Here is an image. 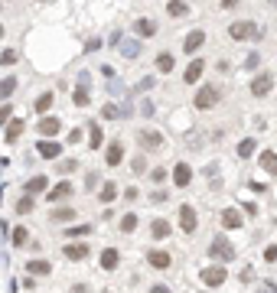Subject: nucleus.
Listing matches in <instances>:
<instances>
[{
	"label": "nucleus",
	"mask_w": 277,
	"mask_h": 293,
	"mask_svg": "<svg viewBox=\"0 0 277 293\" xmlns=\"http://www.w3.org/2000/svg\"><path fill=\"white\" fill-rule=\"evenodd\" d=\"M222 95H225V88H222L219 82H205L202 88H196V95H193V104H196L199 111H212V108H219Z\"/></svg>",
	"instance_id": "f257e3e1"
},
{
	"label": "nucleus",
	"mask_w": 277,
	"mask_h": 293,
	"mask_svg": "<svg viewBox=\"0 0 277 293\" xmlns=\"http://www.w3.org/2000/svg\"><path fill=\"white\" fill-rule=\"evenodd\" d=\"M264 33L258 30V23L254 20H235L228 26V39H235V42H245V39H261Z\"/></svg>",
	"instance_id": "f03ea898"
},
{
	"label": "nucleus",
	"mask_w": 277,
	"mask_h": 293,
	"mask_svg": "<svg viewBox=\"0 0 277 293\" xmlns=\"http://www.w3.org/2000/svg\"><path fill=\"white\" fill-rule=\"evenodd\" d=\"M235 244H231L228 241V238H212V244H209V257H212V261H216V264H231V261H235Z\"/></svg>",
	"instance_id": "7ed1b4c3"
},
{
	"label": "nucleus",
	"mask_w": 277,
	"mask_h": 293,
	"mask_svg": "<svg viewBox=\"0 0 277 293\" xmlns=\"http://www.w3.org/2000/svg\"><path fill=\"white\" fill-rule=\"evenodd\" d=\"M199 280H202V287L219 290L222 283L228 280V267H225V264H209V267H202V271H199Z\"/></svg>",
	"instance_id": "20e7f679"
},
{
	"label": "nucleus",
	"mask_w": 277,
	"mask_h": 293,
	"mask_svg": "<svg viewBox=\"0 0 277 293\" xmlns=\"http://www.w3.org/2000/svg\"><path fill=\"white\" fill-rule=\"evenodd\" d=\"M72 192H75V186L69 183V179H62V183H56V186L46 192V202H49V206H62L66 199H72Z\"/></svg>",
	"instance_id": "39448f33"
},
{
	"label": "nucleus",
	"mask_w": 277,
	"mask_h": 293,
	"mask_svg": "<svg viewBox=\"0 0 277 293\" xmlns=\"http://www.w3.org/2000/svg\"><path fill=\"white\" fill-rule=\"evenodd\" d=\"M124 163V140L114 137L108 147H104V166H111V170H118V166Z\"/></svg>",
	"instance_id": "423d86ee"
},
{
	"label": "nucleus",
	"mask_w": 277,
	"mask_h": 293,
	"mask_svg": "<svg viewBox=\"0 0 277 293\" xmlns=\"http://www.w3.org/2000/svg\"><path fill=\"white\" fill-rule=\"evenodd\" d=\"M137 144H140V150H160L163 147V134L160 130H154V127H144V130H137Z\"/></svg>",
	"instance_id": "0eeeda50"
},
{
	"label": "nucleus",
	"mask_w": 277,
	"mask_h": 293,
	"mask_svg": "<svg viewBox=\"0 0 277 293\" xmlns=\"http://www.w3.org/2000/svg\"><path fill=\"white\" fill-rule=\"evenodd\" d=\"M88 254H92V247H88L85 241H69V244H62V257H66V261H72V264L85 261Z\"/></svg>",
	"instance_id": "6e6552de"
},
{
	"label": "nucleus",
	"mask_w": 277,
	"mask_h": 293,
	"mask_svg": "<svg viewBox=\"0 0 277 293\" xmlns=\"http://www.w3.org/2000/svg\"><path fill=\"white\" fill-rule=\"evenodd\" d=\"M202 75H205V59H202V56L189 59V65L183 69V82H186V85H199Z\"/></svg>",
	"instance_id": "1a4fd4ad"
},
{
	"label": "nucleus",
	"mask_w": 277,
	"mask_h": 293,
	"mask_svg": "<svg viewBox=\"0 0 277 293\" xmlns=\"http://www.w3.org/2000/svg\"><path fill=\"white\" fill-rule=\"evenodd\" d=\"M88 88H92V82H88V75L82 72V75H78L75 92H72V104H75V108H88V104H92V95H88Z\"/></svg>",
	"instance_id": "9d476101"
},
{
	"label": "nucleus",
	"mask_w": 277,
	"mask_h": 293,
	"mask_svg": "<svg viewBox=\"0 0 277 293\" xmlns=\"http://www.w3.org/2000/svg\"><path fill=\"white\" fill-rule=\"evenodd\" d=\"M52 189V183H49V176H30V179L23 183V195H46Z\"/></svg>",
	"instance_id": "9b49d317"
},
{
	"label": "nucleus",
	"mask_w": 277,
	"mask_h": 293,
	"mask_svg": "<svg viewBox=\"0 0 277 293\" xmlns=\"http://www.w3.org/2000/svg\"><path fill=\"white\" fill-rule=\"evenodd\" d=\"M176 212H180V228H183V235H193L196 228H199V215H196V209L186 202V206H180Z\"/></svg>",
	"instance_id": "f8f14e48"
},
{
	"label": "nucleus",
	"mask_w": 277,
	"mask_h": 293,
	"mask_svg": "<svg viewBox=\"0 0 277 293\" xmlns=\"http://www.w3.org/2000/svg\"><path fill=\"white\" fill-rule=\"evenodd\" d=\"M147 264L154 271H169L173 267V254L163 251V247H154V251H147Z\"/></svg>",
	"instance_id": "ddd939ff"
},
{
	"label": "nucleus",
	"mask_w": 277,
	"mask_h": 293,
	"mask_svg": "<svg viewBox=\"0 0 277 293\" xmlns=\"http://www.w3.org/2000/svg\"><path fill=\"white\" fill-rule=\"evenodd\" d=\"M271 88H274V72H258V75L251 78V95H254V98L271 95Z\"/></svg>",
	"instance_id": "4468645a"
},
{
	"label": "nucleus",
	"mask_w": 277,
	"mask_h": 293,
	"mask_svg": "<svg viewBox=\"0 0 277 293\" xmlns=\"http://www.w3.org/2000/svg\"><path fill=\"white\" fill-rule=\"evenodd\" d=\"M59 130H62V121L56 118V114H49V118H39V124H36V134H42V140H56Z\"/></svg>",
	"instance_id": "2eb2a0df"
},
{
	"label": "nucleus",
	"mask_w": 277,
	"mask_h": 293,
	"mask_svg": "<svg viewBox=\"0 0 277 293\" xmlns=\"http://www.w3.org/2000/svg\"><path fill=\"white\" fill-rule=\"evenodd\" d=\"M202 46H205V30H189V33H186V39H183V52H186V56L196 59V52H199Z\"/></svg>",
	"instance_id": "dca6fc26"
},
{
	"label": "nucleus",
	"mask_w": 277,
	"mask_h": 293,
	"mask_svg": "<svg viewBox=\"0 0 277 293\" xmlns=\"http://www.w3.org/2000/svg\"><path fill=\"white\" fill-rule=\"evenodd\" d=\"M169 176H173V186H176V189H186V186L193 183V166L180 160V163H176L173 170H169Z\"/></svg>",
	"instance_id": "f3484780"
},
{
	"label": "nucleus",
	"mask_w": 277,
	"mask_h": 293,
	"mask_svg": "<svg viewBox=\"0 0 277 293\" xmlns=\"http://www.w3.org/2000/svg\"><path fill=\"white\" fill-rule=\"evenodd\" d=\"M219 221H222V228H225V232H238V228L245 225V218H241V212H238V209H222Z\"/></svg>",
	"instance_id": "a211bd4d"
},
{
	"label": "nucleus",
	"mask_w": 277,
	"mask_h": 293,
	"mask_svg": "<svg viewBox=\"0 0 277 293\" xmlns=\"http://www.w3.org/2000/svg\"><path fill=\"white\" fill-rule=\"evenodd\" d=\"M75 218H78V212L72 206H56L49 212V221H56V225H72Z\"/></svg>",
	"instance_id": "6ab92c4d"
},
{
	"label": "nucleus",
	"mask_w": 277,
	"mask_h": 293,
	"mask_svg": "<svg viewBox=\"0 0 277 293\" xmlns=\"http://www.w3.org/2000/svg\"><path fill=\"white\" fill-rule=\"evenodd\" d=\"M157 20H150V16H140V20H134V33H137L140 39H154L157 36Z\"/></svg>",
	"instance_id": "aec40b11"
},
{
	"label": "nucleus",
	"mask_w": 277,
	"mask_h": 293,
	"mask_svg": "<svg viewBox=\"0 0 277 293\" xmlns=\"http://www.w3.org/2000/svg\"><path fill=\"white\" fill-rule=\"evenodd\" d=\"M98 264H101V271H118V264H121V251L118 247H104L101 254H98Z\"/></svg>",
	"instance_id": "412c9836"
},
{
	"label": "nucleus",
	"mask_w": 277,
	"mask_h": 293,
	"mask_svg": "<svg viewBox=\"0 0 277 293\" xmlns=\"http://www.w3.org/2000/svg\"><path fill=\"white\" fill-rule=\"evenodd\" d=\"M23 130H26V124H23V118H13L10 124H7V134H4V144H7V147H13V144H20V137H23Z\"/></svg>",
	"instance_id": "4be33fe9"
},
{
	"label": "nucleus",
	"mask_w": 277,
	"mask_h": 293,
	"mask_svg": "<svg viewBox=\"0 0 277 293\" xmlns=\"http://www.w3.org/2000/svg\"><path fill=\"white\" fill-rule=\"evenodd\" d=\"M169 235H173V225H169L166 218H154V221H150V238H154V241H166Z\"/></svg>",
	"instance_id": "5701e85b"
},
{
	"label": "nucleus",
	"mask_w": 277,
	"mask_h": 293,
	"mask_svg": "<svg viewBox=\"0 0 277 293\" xmlns=\"http://www.w3.org/2000/svg\"><path fill=\"white\" fill-rule=\"evenodd\" d=\"M36 153H39L42 160H59V156H62V144H59V140H39V144H36Z\"/></svg>",
	"instance_id": "b1692460"
},
{
	"label": "nucleus",
	"mask_w": 277,
	"mask_h": 293,
	"mask_svg": "<svg viewBox=\"0 0 277 293\" xmlns=\"http://www.w3.org/2000/svg\"><path fill=\"white\" fill-rule=\"evenodd\" d=\"M154 65H157V72H160V75H169V72L176 69V56H173L169 49H163V52H157Z\"/></svg>",
	"instance_id": "393cba45"
},
{
	"label": "nucleus",
	"mask_w": 277,
	"mask_h": 293,
	"mask_svg": "<svg viewBox=\"0 0 277 293\" xmlns=\"http://www.w3.org/2000/svg\"><path fill=\"white\" fill-rule=\"evenodd\" d=\"M26 274H30V277H49L52 264L42 261V257H33V261H26Z\"/></svg>",
	"instance_id": "a878e982"
},
{
	"label": "nucleus",
	"mask_w": 277,
	"mask_h": 293,
	"mask_svg": "<svg viewBox=\"0 0 277 293\" xmlns=\"http://www.w3.org/2000/svg\"><path fill=\"white\" fill-rule=\"evenodd\" d=\"M258 166H261L267 176H277V153H274V150H261V156H258Z\"/></svg>",
	"instance_id": "bb28decb"
},
{
	"label": "nucleus",
	"mask_w": 277,
	"mask_h": 293,
	"mask_svg": "<svg viewBox=\"0 0 277 293\" xmlns=\"http://www.w3.org/2000/svg\"><path fill=\"white\" fill-rule=\"evenodd\" d=\"M16 88H20V78H16V75H4V78H0V104H7V98H10Z\"/></svg>",
	"instance_id": "cd10ccee"
},
{
	"label": "nucleus",
	"mask_w": 277,
	"mask_h": 293,
	"mask_svg": "<svg viewBox=\"0 0 277 293\" xmlns=\"http://www.w3.org/2000/svg\"><path fill=\"white\" fill-rule=\"evenodd\" d=\"M118 192H121V189H118V183H111V179H108V183H101V189H98V202H101V206H111V202L118 199Z\"/></svg>",
	"instance_id": "c85d7f7f"
},
{
	"label": "nucleus",
	"mask_w": 277,
	"mask_h": 293,
	"mask_svg": "<svg viewBox=\"0 0 277 293\" xmlns=\"http://www.w3.org/2000/svg\"><path fill=\"white\" fill-rule=\"evenodd\" d=\"M98 147H104V130L98 121H92L88 124V150H98Z\"/></svg>",
	"instance_id": "c756f323"
},
{
	"label": "nucleus",
	"mask_w": 277,
	"mask_h": 293,
	"mask_svg": "<svg viewBox=\"0 0 277 293\" xmlns=\"http://www.w3.org/2000/svg\"><path fill=\"white\" fill-rule=\"evenodd\" d=\"M52 101H56V95H52V92H42V95L36 98V104H33V111H36L39 118H49V108H52Z\"/></svg>",
	"instance_id": "7c9ffc66"
},
{
	"label": "nucleus",
	"mask_w": 277,
	"mask_h": 293,
	"mask_svg": "<svg viewBox=\"0 0 277 293\" xmlns=\"http://www.w3.org/2000/svg\"><path fill=\"white\" fill-rule=\"evenodd\" d=\"M254 150H258V140H254V137H245V140L238 144L235 153H238V160H251V156H254Z\"/></svg>",
	"instance_id": "2f4dec72"
},
{
	"label": "nucleus",
	"mask_w": 277,
	"mask_h": 293,
	"mask_svg": "<svg viewBox=\"0 0 277 293\" xmlns=\"http://www.w3.org/2000/svg\"><path fill=\"white\" fill-rule=\"evenodd\" d=\"M118 228H121V235H134V232H137V215H134V212H124L121 221H118Z\"/></svg>",
	"instance_id": "473e14b6"
},
{
	"label": "nucleus",
	"mask_w": 277,
	"mask_h": 293,
	"mask_svg": "<svg viewBox=\"0 0 277 293\" xmlns=\"http://www.w3.org/2000/svg\"><path fill=\"white\" fill-rule=\"evenodd\" d=\"M101 118H104V121H118V118H127V108H118L114 101H108V104L101 108Z\"/></svg>",
	"instance_id": "72a5a7b5"
},
{
	"label": "nucleus",
	"mask_w": 277,
	"mask_h": 293,
	"mask_svg": "<svg viewBox=\"0 0 277 293\" xmlns=\"http://www.w3.org/2000/svg\"><path fill=\"white\" fill-rule=\"evenodd\" d=\"M10 244L13 247H26V244H30V232H26L23 225H16L13 232H10Z\"/></svg>",
	"instance_id": "f704fd0d"
},
{
	"label": "nucleus",
	"mask_w": 277,
	"mask_h": 293,
	"mask_svg": "<svg viewBox=\"0 0 277 293\" xmlns=\"http://www.w3.org/2000/svg\"><path fill=\"white\" fill-rule=\"evenodd\" d=\"M16 212H20V215L36 212V195H20V199H16Z\"/></svg>",
	"instance_id": "c9c22d12"
},
{
	"label": "nucleus",
	"mask_w": 277,
	"mask_h": 293,
	"mask_svg": "<svg viewBox=\"0 0 277 293\" xmlns=\"http://www.w3.org/2000/svg\"><path fill=\"white\" fill-rule=\"evenodd\" d=\"M131 173H134V176H144V173H147V153L131 156Z\"/></svg>",
	"instance_id": "e433bc0d"
},
{
	"label": "nucleus",
	"mask_w": 277,
	"mask_h": 293,
	"mask_svg": "<svg viewBox=\"0 0 277 293\" xmlns=\"http://www.w3.org/2000/svg\"><path fill=\"white\" fill-rule=\"evenodd\" d=\"M121 56L137 59V56H140V42H134V39H121Z\"/></svg>",
	"instance_id": "4c0bfd02"
},
{
	"label": "nucleus",
	"mask_w": 277,
	"mask_h": 293,
	"mask_svg": "<svg viewBox=\"0 0 277 293\" xmlns=\"http://www.w3.org/2000/svg\"><path fill=\"white\" fill-rule=\"evenodd\" d=\"M166 13L173 16V20H180V16H186V13H189V7H186V4H180V0H173V4H166Z\"/></svg>",
	"instance_id": "58836bf2"
},
{
	"label": "nucleus",
	"mask_w": 277,
	"mask_h": 293,
	"mask_svg": "<svg viewBox=\"0 0 277 293\" xmlns=\"http://www.w3.org/2000/svg\"><path fill=\"white\" fill-rule=\"evenodd\" d=\"M13 118H16V114H13V104H10V101L0 104V127H7V124H10Z\"/></svg>",
	"instance_id": "ea45409f"
},
{
	"label": "nucleus",
	"mask_w": 277,
	"mask_h": 293,
	"mask_svg": "<svg viewBox=\"0 0 277 293\" xmlns=\"http://www.w3.org/2000/svg\"><path fill=\"white\" fill-rule=\"evenodd\" d=\"M85 235H92V225H69L66 228V238H85Z\"/></svg>",
	"instance_id": "a19ab883"
},
{
	"label": "nucleus",
	"mask_w": 277,
	"mask_h": 293,
	"mask_svg": "<svg viewBox=\"0 0 277 293\" xmlns=\"http://www.w3.org/2000/svg\"><path fill=\"white\" fill-rule=\"evenodd\" d=\"M16 62H20V52H16V49H4V52H0V65H16Z\"/></svg>",
	"instance_id": "79ce46f5"
},
{
	"label": "nucleus",
	"mask_w": 277,
	"mask_h": 293,
	"mask_svg": "<svg viewBox=\"0 0 277 293\" xmlns=\"http://www.w3.org/2000/svg\"><path fill=\"white\" fill-rule=\"evenodd\" d=\"M56 170H59L62 176H69V173H75V170H78V160H59Z\"/></svg>",
	"instance_id": "37998d69"
},
{
	"label": "nucleus",
	"mask_w": 277,
	"mask_h": 293,
	"mask_svg": "<svg viewBox=\"0 0 277 293\" xmlns=\"http://www.w3.org/2000/svg\"><path fill=\"white\" fill-rule=\"evenodd\" d=\"M166 170H163V166H154V170H150V183H154V186H160V183H163L166 179Z\"/></svg>",
	"instance_id": "c03bdc74"
},
{
	"label": "nucleus",
	"mask_w": 277,
	"mask_h": 293,
	"mask_svg": "<svg viewBox=\"0 0 277 293\" xmlns=\"http://www.w3.org/2000/svg\"><path fill=\"white\" fill-rule=\"evenodd\" d=\"M258 65H261V56H258V52H251V56L245 59V69H248V72H254Z\"/></svg>",
	"instance_id": "a18cd8bd"
},
{
	"label": "nucleus",
	"mask_w": 277,
	"mask_h": 293,
	"mask_svg": "<svg viewBox=\"0 0 277 293\" xmlns=\"http://www.w3.org/2000/svg\"><path fill=\"white\" fill-rule=\"evenodd\" d=\"M150 202H154V206L166 202V189H154V192H150Z\"/></svg>",
	"instance_id": "49530a36"
},
{
	"label": "nucleus",
	"mask_w": 277,
	"mask_h": 293,
	"mask_svg": "<svg viewBox=\"0 0 277 293\" xmlns=\"http://www.w3.org/2000/svg\"><path fill=\"white\" fill-rule=\"evenodd\" d=\"M264 261H267V264L277 261V244H267V247H264Z\"/></svg>",
	"instance_id": "de8ad7c7"
},
{
	"label": "nucleus",
	"mask_w": 277,
	"mask_h": 293,
	"mask_svg": "<svg viewBox=\"0 0 277 293\" xmlns=\"http://www.w3.org/2000/svg\"><path fill=\"white\" fill-rule=\"evenodd\" d=\"M154 101H140V114H144V118H154Z\"/></svg>",
	"instance_id": "09e8293b"
},
{
	"label": "nucleus",
	"mask_w": 277,
	"mask_h": 293,
	"mask_svg": "<svg viewBox=\"0 0 277 293\" xmlns=\"http://www.w3.org/2000/svg\"><path fill=\"white\" fill-rule=\"evenodd\" d=\"M85 189H98V173H88L85 176Z\"/></svg>",
	"instance_id": "8fccbe9b"
},
{
	"label": "nucleus",
	"mask_w": 277,
	"mask_h": 293,
	"mask_svg": "<svg viewBox=\"0 0 277 293\" xmlns=\"http://www.w3.org/2000/svg\"><path fill=\"white\" fill-rule=\"evenodd\" d=\"M78 140H82V127H72L69 130V144H78Z\"/></svg>",
	"instance_id": "3c124183"
},
{
	"label": "nucleus",
	"mask_w": 277,
	"mask_h": 293,
	"mask_svg": "<svg viewBox=\"0 0 277 293\" xmlns=\"http://www.w3.org/2000/svg\"><path fill=\"white\" fill-rule=\"evenodd\" d=\"M147 88H154V78H150V75H147V78H140V85H137V92H147Z\"/></svg>",
	"instance_id": "603ef678"
},
{
	"label": "nucleus",
	"mask_w": 277,
	"mask_h": 293,
	"mask_svg": "<svg viewBox=\"0 0 277 293\" xmlns=\"http://www.w3.org/2000/svg\"><path fill=\"white\" fill-rule=\"evenodd\" d=\"M137 195H140V192L134 189V186H127V189H124V199H127V202H134V199H137Z\"/></svg>",
	"instance_id": "864d4df0"
},
{
	"label": "nucleus",
	"mask_w": 277,
	"mask_h": 293,
	"mask_svg": "<svg viewBox=\"0 0 277 293\" xmlns=\"http://www.w3.org/2000/svg\"><path fill=\"white\" fill-rule=\"evenodd\" d=\"M69 293H92V290H88V283H72V290H69Z\"/></svg>",
	"instance_id": "5fc2aeb1"
},
{
	"label": "nucleus",
	"mask_w": 277,
	"mask_h": 293,
	"mask_svg": "<svg viewBox=\"0 0 277 293\" xmlns=\"http://www.w3.org/2000/svg\"><path fill=\"white\" fill-rule=\"evenodd\" d=\"M85 49H88V52H95V49H101V39H88V42H85Z\"/></svg>",
	"instance_id": "6e6d98bb"
},
{
	"label": "nucleus",
	"mask_w": 277,
	"mask_h": 293,
	"mask_svg": "<svg viewBox=\"0 0 277 293\" xmlns=\"http://www.w3.org/2000/svg\"><path fill=\"white\" fill-rule=\"evenodd\" d=\"M261 293H277V283H271V280L261 283Z\"/></svg>",
	"instance_id": "4d7b16f0"
},
{
	"label": "nucleus",
	"mask_w": 277,
	"mask_h": 293,
	"mask_svg": "<svg viewBox=\"0 0 277 293\" xmlns=\"http://www.w3.org/2000/svg\"><path fill=\"white\" fill-rule=\"evenodd\" d=\"M150 293H169V287H166V283H154V287H150Z\"/></svg>",
	"instance_id": "13d9d810"
},
{
	"label": "nucleus",
	"mask_w": 277,
	"mask_h": 293,
	"mask_svg": "<svg viewBox=\"0 0 277 293\" xmlns=\"http://www.w3.org/2000/svg\"><path fill=\"white\" fill-rule=\"evenodd\" d=\"M0 39H4V26H0Z\"/></svg>",
	"instance_id": "bf43d9fd"
}]
</instances>
